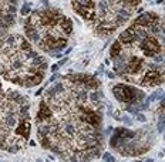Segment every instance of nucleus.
<instances>
[{"label":"nucleus","instance_id":"obj_10","mask_svg":"<svg viewBox=\"0 0 165 162\" xmlns=\"http://www.w3.org/2000/svg\"><path fill=\"white\" fill-rule=\"evenodd\" d=\"M147 162H152V159H148V161H147Z\"/></svg>","mask_w":165,"mask_h":162},{"label":"nucleus","instance_id":"obj_6","mask_svg":"<svg viewBox=\"0 0 165 162\" xmlns=\"http://www.w3.org/2000/svg\"><path fill=\"white\" fill-rule=\"evenodd\" d=\"M103 158H104V161H105V162H115L114 157H113L110 152H105V154L103 155Z\"/></svg>","mask_w":165,"mask_h":162},{"label":"nucleus","instance_id":"obj_2","mask_svg":"<svg viewBox=\"0 0 165 162\" xmlns=\"http://www.w3.org/2000/svg\"><path fill=\"white\" fill-rule=\"evenodd\" d=\"M74 11L81 16L84 20L95 21L97 13H95V3L94 0H71Z\"/></svg>","mask_w":165,"mask_h":162},{"label":"nucleus","instance_id":"obj_8","mask_svg":"<svg viewBox=\"0 0 165 162\" xmlns=\"http://www.w3.org/2000/svg\"><path fill=\"white\" fill-rule=\"evenodd\" d=\"M57 70H58V64H54V65H51V71H53V73H56Z\"/></svg>","mask_w":165,"mask_h":162},{"label":"nucleus","instance_id":"obj_1","mask_svg":"<svg viewBox=\"0 0 165 162\" xmlns=\"http://www.w3.org/2000/svg\"><path fill=\"white\" fill-rule=\"evenodd\" d=\"M113 93L114 97L124 104H137L141 102L145 98V94L142 91H140L138 88L132 87V85H127V84H117L113 87Z\"/></svg>","mask_w":165,"mask_h":162},{"label":"nucleus","instance_id":"obj_4","mask_svg":"<svg viewBox=\"0 0 165 162\" xmlns=\"http://www.w3.org/2000/svg\"><path fill=\"white\" fill-rule=\"evenodd\" d=\"M121 50H123V44H121L118 40H115V41L113 43V46H111V50H110V56H111V58H115V57L121 53Z\"/></svg>","mask_w":165,"mask_h":162},{"label":"nucleus","instance_id":"obj_5","mask_svg":"<svg viewBox=\"0 0 165 162\" xmlns=\"http://www.w3.org/2000/svg\"><path fill=\"white\" fill-rule=\"evenodd\" d=\"M30 9H31V3H30V1H27V3L21 7V10H20L21 16H28V14H30Z\"/></svg>","mask_w":165,"mask_h":162},{"label":"nucleus","instance_id":"obj_9","mask_svg":"<svg viewBox=\"0 0 165 162\" xmlns=\"http://www.w3.org/2000/svg\"><path fill=\"white\" fill-rule=\"evenodd\" d=\"M66 61H67V58H63V60H61V61H60V63H58V67H60V65H63V64H64V63H66Z\"/></svg>","mask_w":165,"mask_h":162},{"label":"nucleus","instance_id":"obj_11","mask_svg":"<svg viewBox=\"0 0 165 162\" xmlns=\"http://www.w3.org/2000/svg\"><path fill=\"white\" fill-rule=\"evenodd\" d=\"M37 162H40V159H37Z\"/></svg>","mask_w":165,"mask_h":162},{"label":"nucleus","instance_id":"obj_7","mask_svg":"<svg viewBox=\"0 0 165 162\" xmlns=\"http://www.w3.org/2000/svg\"><path fill=\"white\" fill-rule=\"evenodd\" d=\"M137 120H138V121H142V122H145V117H144L142 114H138V115H137Z\"/></svg>","mask_w":165,"mask_h":162},{"label":"nucleus","instance_id":"obj_3","mask_svg":"<svg viewBox=\"0 0 165 162\" xmlns=\"http://www.w3.org/2000/svg\"><path fill=\"white\" fill-rule=\"evenodd\" d=\"M160 20H161V19H160L158 14H155L154 11H150V13H144V14L138 16V17L135 19L134 24H138V26H141V27H151L152 24L158 23Z\"/></svg>","mask_w":165,"mask_h":162}]
</instances>
